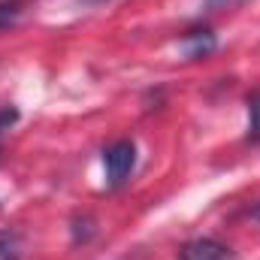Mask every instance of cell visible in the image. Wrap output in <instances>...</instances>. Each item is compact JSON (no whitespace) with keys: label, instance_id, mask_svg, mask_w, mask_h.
<instances>
[{"label":"cell","instance_id":"6da1fadb","mask_svg":"<svg viewBox=\"0 0 260 260\" xmlns=\"http://www.w3.org/2000/svg\"><path fill=\"white\" fill-rule=\"evenodd\" d=\"M103 167H106V182L109 188H121L127 182V176L136 167V145L130 139H121L115 145H109L103 151Z\"/></svg>","mask_w":260,"mask_h":260},{"label":"cell","instance_id":"7a4b0ae2","mask_svg":"<svg viewBox=\"0 0 260 260\" xmlns=\"http://www.w3.org/2000/svg\"><path fill=\"white\" fill-rule=\"evenodd\" d=\"M182 260H233V251L218 239H194L182 248Z\"/></svg>","mask_w":260,"mask_h":260},{"label":"cell","instance_id":"3957f363","mask_svg":"<svg viewBox=\"0 0 260 260\" xmlns=\"http://www.w3.org/2000/svg\"><path fill=\"white\" fill-rule=\"evenodd\" d=\"M182 49H185L188 58H206V55L215 52V37L209 30H194V34H188V40L182 43Z\"/></svg>","mask_w":260,"mask_h":260},{"label":"cell","instance_id":"277c9868","mask_svg":"<svg viewBox=\"0 0 260 260\" xmlns=\"http://www.w3.org/2000/svg\"><path fill=\"white\" fill-rule=\"evenodd\" d=\"M0 260H21V251H18V236H15V233L0 230Z\"/></svg>","mask_w":260,"mask_h":260},{"label":"cell","instance_id":"5b68a950","mask_svg":"<svg viewBox=\"0 0 260 260\" xmlns=\"http://www.w3.org/2000/svg\"><path fill=\"white\" fill-rule=\"evenodd\" d=\"M251 109V121H248V136H251V142H260V94L257 97H251V103H248Z\"/></svg>","mask_w":260,"mask_h":260},{"label":"cell","instance_id":"8992f818","mask_svg":"<svg viewBox=\"0 0 260 260\" xmlns=\"http://www.w3.org/2000/svg\"><path fill=\"white\" fill-rule=\"evenodd\" d=\"M15 21H18V9H15V6H9V3H0V30L12 27Z\"/></svg>","mask_w":260,"mask_h":260},{"label":"cell","instance_id":"52a82bcc","mask_svg":"<svg viewBox=\"0 0 260 260\" xmlns=\"http://www.w3.org/2000/svg\"><path fill=\"white\" fill-rule=\"evenodd\" d=\"M206 3H209V9H227V6H236L242 0H206Z\"/></svg>","mask_w":260,"mask_h":260},{"label":"cell","instance_id":"ba28073f","mask_svg":"<svg viewBox=\"0 0 260 260\" xmlns=\"http://www.w3.org/2000/svg\"><path fill=\"white\" fill-rule=\"evenodd\" d=\"M251 215H254V218H257V221H260V203H257V206H254V212H251Z\"/></svg>","mask_w":260,"mask_h":260},{"label":"cell","instance_id":"9c48e42d","mask_svg":"<svg viewBox=\"0 0 260 260\" xmlns=\"http://www.w3.org/2000/svg\"><path fill=\"white\" fill-rule=\"evenodd\" d=\"M88 3H103V0H88Z\"/></svg>","mask_w":260,"mask_h":260}]
</instances>
